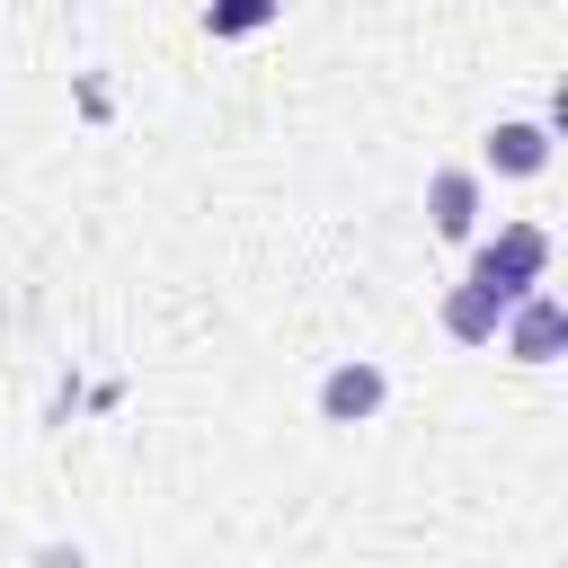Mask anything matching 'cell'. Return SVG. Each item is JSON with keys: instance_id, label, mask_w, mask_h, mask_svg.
<instances>
[{"instance_id": "cell-1", "label": "cell", "mask_w": 568, "mask_h": 568, "mask_svg": "<svg viewBox=\"0 0 568 568\" xmlns=\"http://www.w3.org/2000/svg\"><path fill=\"white\" fill-rule=\"evenodd\" d=\"M550 275V231L541 222H497V240H470V275L488 302H524L532 284Z\"/></svg>"}, {"instance_id": "cell-2", "label": "cell", "mask_w": 568, "mask_h": 568, "mask_svg": "<svg viewBox=\"0 0 568 568\" xmlns=\"http://www.w3.org/2000/svg\"><path fill=\"white\" fill-rule=\"evenodd\" d=\"M497 346H506L515 364H559V346H568V302H559L550 284H532L524 302H506Z\"/></svg>"}, {"instance_id": "cell-3", "label": "cell", "mask_w": 568, "mask_h": 568, "mask_svg": "<svg viewBox=\"0 0 568 568\" xmlns=\"http://www.w3.org/2000/svg\"><path fill=\"white\" fill-rule=\"evenodd\" d=\"M382 408H390V373H382L373 355H346V364L320 373V417H328V426H373Z\"/></svg>"}, {"instance_id": "cell-4", "label": "cell", "mask_w": 568, "mask_h": 568, "mask_svg": "<svg viewBox=\"0 0 568 568\" xmlns=\"http://www.w3.org/2000/svg\"><path fill=\"white\" fill-rule=\"evenodd\" d=\"M426 231H435V240H453V248H470V240H479V169H462V160L426 169Z\"/></svg>"}, {"instance_id": "cell-5", "label": "cell", "mask_w": 568, "mask_h": 568, "mask_svg": "<svg viewBox=\"0 0 568 568\" xmlns=\"http://www.w3.org/2000/svg\"><path fill=\"white\" fill-rule=\"evenodd\" d=\"M550 115H515V124H488V142H479V169L488 178H541L550 169Z\"/></svg>"}, {"instance_id": "cell-6", "label": "cell", "mask_w": 568, "mask_h": 568, "mask_svg": "<svg viewBox=\"0 0 568 568\" xmlns=\"http://www.w3.org/2000/svg\"><path fill=\"white\" fill-rule=\"evenodd\" d=\"M497 320H506V302H488L479 284H453L444 293V337L453 346H497Z\"/></svg>"}, {"instance_id": "cell-7", "label": "cell", "mask_w": 568, "mask_h": 568, "mask_svg": "<svg viewBox=\"0 0 568 568\" xmlns=\"http://www.w3.org/2000/svg\"><path fill=\"white\" fill-rule=\"evenodd\" d=\"M275 18H284V0H204V36H222V44L266 36Z\"/></svg>"}, {"instance_id": "cell-8", "label": "cell", "mask_w": 568, "mask_h": 568, "mask_svg": "<svg viewBox=\"0 0 568 568\" xmlns=\"http://www.w3.org/2000/svg\"><path fill=\"white\" fill-rule=\"evenodd\" d=\"M44 568H89V559L80 550H44Z\"/></svg>"}]
</instances>
